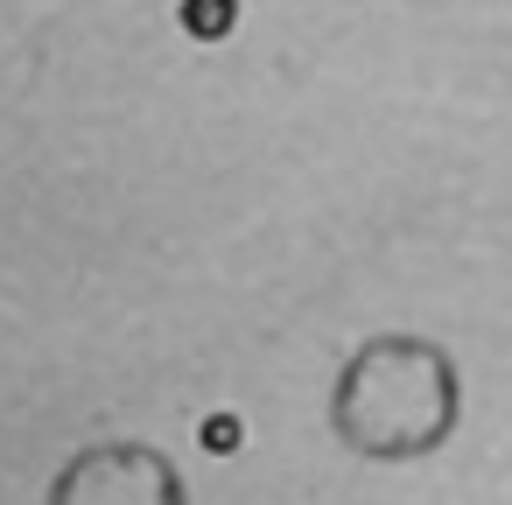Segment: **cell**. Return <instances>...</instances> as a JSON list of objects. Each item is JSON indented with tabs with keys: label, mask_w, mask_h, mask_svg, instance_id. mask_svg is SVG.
<instances>
[{
	"label": "cell",
	"mask_w": 512,
	"mask_h": 505,
	"mask_svg": "<svg viewBox=\"0 0 512 505\" xmlns=\"http://www.w3.org/2000/svg\"><path fill=\"white\" fill-rule=\"evenodd\" d=\"M232 22H239V0H183V29H190L197 43L232 36Z\"/></svg>",
	"instance_id": "obj_1"
},
{
	"label": "cell",
	"mask_w": 512,
	"mask_h": 505,
	"mask_svg": "<svg viewBox=\"0 0 512 505\" xmlns=\"http://www.w3.org/2000/svg\"><path fill=\"white\" fill-rule=\"evenodd\" d=\"M204 449L232 456V449H239V414H211V421H204Z\"/></svg>",
	"instance_id": "obj_2"
}]
</instances>
